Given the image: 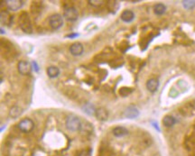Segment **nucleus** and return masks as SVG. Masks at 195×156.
I'll use <instances>...</instances> for the list:
<instances>
[{"instance_id": "11", "label": "nucleus", "mask_w": 195, "mask_h": 156, "mask_svg": "<svg viewBox=\"0 0 195 156\" xmlns=\"http://www.w3.org/2000/svg\"><path fill=\"white\" fill-rule=\"evenodd\" d=\"M146 88L150 92H155L159 88V81L156 78H150L146 82Z\"/></svg>"}, {"instance_id": "15", "label": "nucleus", "mask_w": 195, "mask_h": 156, "mask_svg": "<svg viewBox=\"0 0 195 156\" xmlns=\"http://www.w3.org/2000/svg\"><path fill=\"white\" fill-rule=\"evenodd\" d=\"M175 118L172 116H165L163 119V124L165 127H172L175 124Z\"/></svg>"}, {"instance_id": "22", "label": "nucleus", "mask_w": 195, "mask_h": 156, "mask_svg": "<svg viewBox=\"0 0 195 156\" xmlns=\"http://www.w3.org/2000/svg\"><path fill=\"white\" fill-rule=\"evenodd\" d=\"M32 67H33V69H34L35 71H38L39 68H38V65H37V63H36L35 61H33V63H32Z\"/></svg>"}, {"instance_id": "18", "label": "nucleus", "mask_w": 195, "mask_h": 156, "mask_svg": "<svg viewBox=\"0 0 195 156\" xmlns=\"http://www.w3.org/2000/svg\"><path fill=\"white\" fill-rule=\"evenodd\" d=\"M22 114V109L16 106H13L11 109H10V112H9V116L13 118H17L18 116H20V115Z\"/></svg>"}, {"instance_id": "17", "label": "nucleus", "mask_w": 195, "mask_h": 156, "mask_svg": "<svg viewBox=\"0 0 195 156\" xmlns=\"http://www.w3.org/2000/svg\"><path fill=\"white\" fill-rule=\"evenodd\" d=\"M82 109L85 111V113L89 116H93L94 114H96V109L94 107V106L90 103H87L82 106Z\"/></svg>"}, {"instance_id": "7", "label": "nucleus", "mask_w": 195, "mask_h": 156, "mask_svg": "<svg viewBox=\"0 0 195 156\" xmlns=\"http://www.w3.org/2000/svg\"><path fill=\"white\" fill-rule=\"evenodd\" d=\"M5 3L8 9L11 11H17L24 5V1L22 0H7Z\"/></svg>"}, {"instance_id": "14", "label": "nucleus", "mask_w": 195, "mask_h": 156, "mask_svg": "<svg viewBox=\"0 0 195 156\" xmlns=\"http://www.w3.org/2000/svg\"><path fill=\"white\" fill-rule=\"evenodd\" d=\"M154 14L157 15V16L164 15L165 13V11H166V6L164 4H162V3L156 4L154 6Z\"/></svg>"}, {"instance_id": "4", "label": "nucleus", "mask_w": 195, "mask_h": 156, "mask_svg": "<svg viewBox=\"0 0 195 156\" xmlns=\"http://www.w3.org/2000/svg\"><path fill=\"white\" fill-rule=\"evenodd\" d=\"M34 122L31 119H28V118L21 120L19 122V124H18V128L23 133H29V132H31L34 129Z\"/></svg>"}, {"instance_id": "9", "label": "nucleus", "mask_w": 195, "mask_h": 156, "mask_svg": "<svg viewBox=\"0 0 195 156\" xmlns=\"http://www.w3.org/2000/svg\"><path fill=\"white\" fill-rule=\"evenodd\" d=\"M139 116V111L138 109L134 106H128L126 110H125V116L126 118H130V119H133V118H136Z\"/></svg>"}, {"instance_id": "1", "label": "nucleus", "mask_w": 195, "mask_h": 156, "mask_svg": "<svg viewBox=\"0 0 195 156\" xmlns=\"http://www.w3.org/2000/svg\"><path fill=\"white\" fill-rule=\"evenodd\" d=\"M66 127L72 132H77L81 127V122L75 115H69L66 118Z\"/></svg>"}, {"instance_id": "10", "label": "nucleus", "mask_w": 195, "mask_h": 156, "mask_svg": "<svg viewBox=\"0 0 195 156\" xmlns=\"http://www.w3.org/2000/svg\"><path fill=\"white\" fill-rule=\"evenodd\" d=\"M120 18L123 22L125 23H130L134 20L135 18V14L131 10H125L120 16Z\"/></svg>"}, {"instance_id": "21", "label": "nucleus", "mask_w": 195, "mask_h": 156, "mask_svg": "<svg viewBox=\"0 0 195 156\" xmlns=\"http://www.w3.org/2000/svg\"><path fill=\"white\" fill-rule=\"evenodd\" d=\"M79 156H91L90 155V150H84L79 154Z\"/></svg>"}, {"instance_id": "5", "label": "nucleus", "mask_w": 195, "mask_h": 156, "mask_svg": "<svg viewBox=\"0 0 195 156\" xmlns=\"http://www.w3.org/2000/svg\"><path fill=\"white\" fill-rule=\"evenodd\" d=\"M18 71L20 74L22 75H29L32 72L33 67L32 64H30V62L26 61H21L18 63Z\"/></svg>"}, {"instance_id": "19", "label": "nucleus", "mask_w": 195, "mask_h": 156, "mask_svg": "<svg viewBox=\"0 0 195 156\" xmlns=\"http://www.w3.org/2000/svg\"><path fill=\"white\" fill-rule=\"evenodd\" d=\"M183 5L185 9H188V10H191V9H193L195 7V1L193 0H185V1H183Z\"/></svg>"}, {"instance_id": "6", "label": "nucleus", "mask_w": 195, "mask_h": 156, "mask_svg": "<svg viewBox=\"0 0 195 156\" xmlns=\"http://www.w3.org/2000/svg\"><path fill=\"white\" fill-rule=\"evenodd\" d=\"M20 25H21V28L24 30V32L30 33L32 32V26H31V23L29 20V17L26 14H23L20 17Z\"/></svg>"}, {"instance_id": "20", "label": "nucleus", "mask_w": 195, "mask_h": 156, "mask_svg": "<svg viewBox=\"0 0 195 156\" xmlns=\"http://www.w3.org/2000/svg\"><path fill=\"white\" fill-rule=\"evenodd\" d=\"M103 3H104V1H102V0H90V1H89V4H90V5L96 6V7L102 5Z\"/></svg>"}, {"instance_id": "12", "label": "nucleus", "mask_w": 195, "mask_h": 156, "mask_svg": "<svg viewBox=\"0 0 195 156\" xmlns=\"http://www.w3.org/2000/svg\"><path fill=\"white\" fill-rule=\"evenodd\" d=\"M95 115H96V116L98 117V119H99L101 121H105L108 117V111L105 108H103V107H99V108L96 109V114Z\"/></svg>"}, {"instance_id": "8", "label": "nucleus", "mask_w": 195, "mask_h": 156, "mask_svg": "<svg viewBox=\"0 0 195 156\" xmlns=\"http://www.w3.org/2000/svg\"><path fill=\"white\" fill-rule=\"evenodd\" d=\"M84 48L83 45L80 43H74L73 44L71 45L70 47V52L71 54H73V56H80L83 53Z\"/></svg>"}, {"instance_id": "3", "label": "nucleus", "mask_w": 195, "mask_h": 156, "mask_svg": "<svg viewBox=\"0 0 195 156\" xmlns=\"http://www.w3.org/2000/svg\"><path fill=\"white\" fill-rule=\"evenodd\" d=\"M49 25L52 29H59L63 25V18L59 14H54L49 17Z\"/></svg>"}, {"instance_id": "2", "label": "nucleus", "mask_w": 195, "mask_h": 156, "mask_svg": "<svg viewBox=\"0 0 195 156\" xmlns=\"http://www.w3.org/2000/svg\"><path fill=\"white\" fill-rule=\"evenodd\" d=\"M63 16L66 20L70 22H74L79 18V12L74 6H67L64 8Z\"/></svg>"}, {"instance_id": "23", "label": "nucleus", "mask_w": 195, "mask_h": 156, "mask_svg": "<svg viewBox=\"0 0 195 156\" xmlns=\"http://www.w3.org/2000/svg\"><path fill=\"white\" fill-rule=\"evenodd\" d=\"M76 36H78V34H73V35H68L67 37H76Z\"/></svg>"}, {"instance_id": "13", "label": "nucleus", "mask_w": 195, "mask_h": 156, "mask_svg": "<svg viewBox=\"0 0 195 156\" xmlns=\"http://www.w3.org/2000/svg\"><path fill=\"white\" fill-rule=\"evenodd\" d=\"M112 133L117 137H122V136H125L128 133V130L123 127H117L113 129Z\"/></svg>"}, {"instance_id": "16", "label": "nucleus", "mask_w": 195, "mask_h": 156, "mask_svg": "<svg viewBox=\"0 0 195 156\" xmlns=\"http://www.w3.org/2000/svg\"><path fill=\"white\" fill-rule=\"evenodd\" d=\"M60 74V70L55 66H51L47 69V75L50 78H57Z\"/></svg>"}]
</instances>
